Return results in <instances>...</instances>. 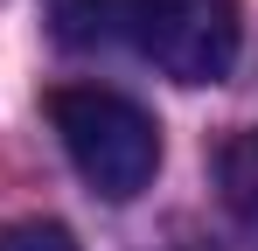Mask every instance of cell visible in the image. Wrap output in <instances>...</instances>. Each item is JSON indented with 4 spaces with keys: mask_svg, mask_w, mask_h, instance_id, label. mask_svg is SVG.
<instances>
[{
    "mask_svg": "<svg viewBox=\"0 0 258 251\" xmlns=\"http://www.w3.org/2000/svg\"><path fill=\"white\" fill-rule=\"evenodd\" d=\"M0 251H77V237H70L63 223L28 216V223H7V230H0Z\"/></svg>",
    "mask_w": 258,
    "mask_h": 251,
    "instance_id": "4",
    "label": "cell"
},
{
    "mask_svg": "<svg viewBox=\"0 0 258 251\" xmlns=\"http://www.w3.org/2000/svg\"><path fill=\"white\" fill-rule=\"evenodd\" d=\"M70 49H133L174 84H216L237 63V0H49Z\"/></svg>",
    "mask_w": 258,
    "mask_h": 251,
    "instance_id": "1",
    "label": "cell"
},
{
    "mask_svg": "<svg viewBox=\"0 0 258 251\" xmlns=\"http://www.w3.org/2000/svg\"><path fill=\"white\" fill-rule=\"evenodd\" d=\"M49 126L63 140L70 167L105 203H133L161 167V126L147 105H133L112 84H63L49 98Z\"/></svg>",
    "mask_w": 258,
    "mask_h": 251,
    "instance_id": "2",
    "label": "cell"
},
{
    "mask_svg": "<svg viewBox=\"0 0 258 251\" xmlns=\"http://www.w3.org/2000/svg\"><path fill=\"white\" fill-rule=\"evenodd\" d=\"M216 196H223V209L237 216V230L258 244V126H244V133H230L223 147H216Z\"/></svg>",
    "mask_w": 258,
    "mask_h": 251,
    "instance_id": "3",
    "label": "cell"
}]
</instances>
